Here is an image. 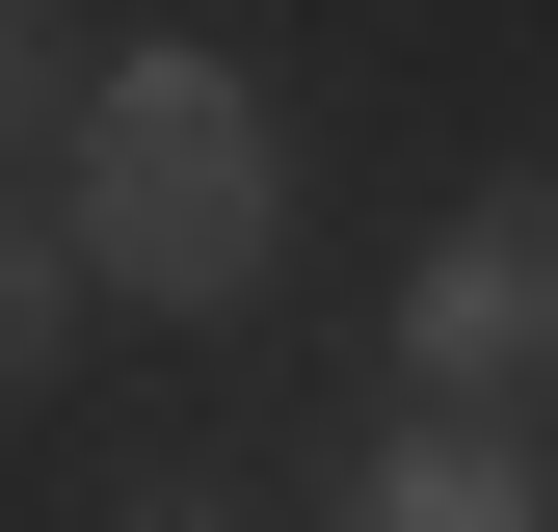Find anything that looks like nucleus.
Instances as JSON below:
<instances>
[{"instance_id":"f03ea898","label":"nucleus","mask_w":558,"mask_h":532,"mask_svg":"<svg viewBox=\"0 0 558 532\" xmlns=\"http://www.w3.org/2000/svg\"><path fill=\"white\" fill-rule=\"evenodd\" d=\"M426 373L452 399H532L558 373V186H478V214L426 240Z\"/></svg>"},{"instance_id":"f257e3e1","label":"nucleus","mask_w":558,"mask_h":532,"mask_svg":"<svg viewBox=\"0 0 558 532\" xmlns=\"http://www.w3.org/2000/svg\"><path fill=\"white\" fill-rule=\"evenodd\" d=\"M266 214H293V160H266L240 53H107V107H81V266L107 293L214 319V293H266Z\"/></svg>"},{"instance_id":"39448f33","label":"nucleus","mask_w":558,"mask_h":532,"mask_svg":"<svg viewBox=\"0 0 558 532\" xmlns=\"http://www.w3.org/2000/svg\"><path fill=\"white\" fill-rule=\"evenodd\" d=\"M27 81H53V0H0V107H27Z\"/></svg>"},{"instance_id":"7ed1b4c3","label":"nucleus","mask_w":558,"mask_h":532,"mask_svg":"<svg viewBox=\"0 0 558 532\" xmlns=\"http://www.w3.org/2000/svg\"><path fill=\"white\" fill-rule=\"evenodd\" d=\"M345 506H373V532H532L558 480H532V426H506V399H426V426H399Z\"/></svg>"},{"instance_id":"20e7f679","label":"nucleus","mask_w":558,"mask_h":532,"mask_svg":"<svg viewBox=\"0 0 558 532\" xmlns=\"http://www.w3.org/2000/svg\"><path fill=\"white\" fill-rule=\"evenodd\" d=\"M53 319H81V240H27V214H0V399L53 373Z\"/></svg>"}]
</instances>
